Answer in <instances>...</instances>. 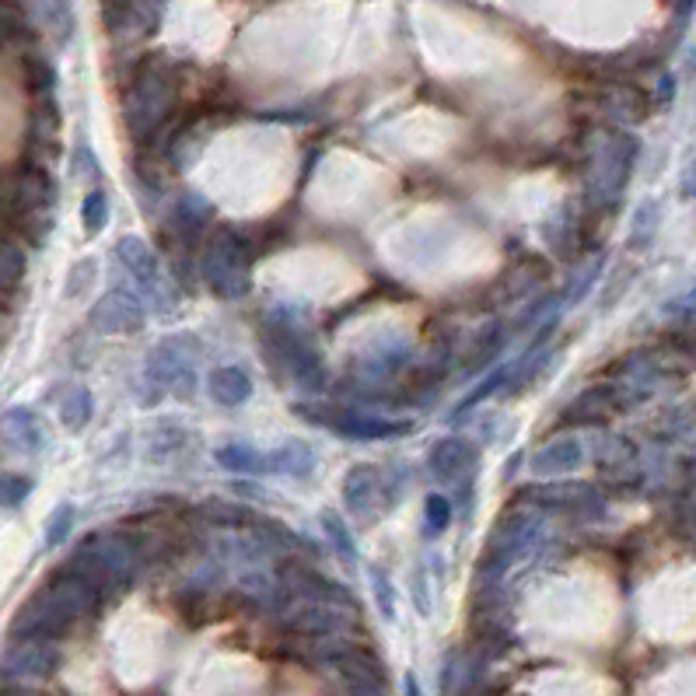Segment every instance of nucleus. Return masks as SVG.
<instances>
[{
	"label": "nucleus",
	"mask_w": 696,
	"mask_h": 696,
	"mask_svg": "<svg viewBox=\"0 0 696 696\" xmlns=\"http://www.w3.org/2000/svg\"><path fill=\"white\" fill-rule=\"evenodd\" d=\"M424 521H427V532L430 536H438L441 529H448V521H451V501L445 494H430L424 501Z\"/></svg>",
	"instance_id": "nucleus-25"
},
{
	"label": "nucleus",
	"mask_w": 696,
	"mask_h": 696,
	"mask_svg": "<svg viewBox=\"0 0 696 696\" xmlns=\"http://www.w3.org/2000/svg\"><path fill=\"white\" fill-rule=\"evenodd\" d=\"M430 473H435L441 483L462 486L473 480L476 465H480V448L469 438H441L427 456Z\"/></svg>",
	"instance_id": "nucleus-11"
},
{
	"label": "nucleus",
	"mask_w": 696,
	"mask_h": 696,
	"mask_svg": "<svg viewBox=\"0 0 696 696\" xmlns=\"http://www.w3.org/2000/svg\"><path fill=\"white\" fill-rule=\"evenodd\" d=\"M326 662L340 672V680L347 683L350 696H385L389 689V675L382 658L374 651H364L357 644L336 641L326 648Z\"/></svg>",
	"instance_id": "nucleus-6"
},
{
	"label": "nucleus",
	"mask_w": 696,
	"mask_h": 696,
	"mask_svg": "<svg viewBox=\"0 0 696 696\" xmlns=\"http://www.w3.org/2000/svg\"><path fill=\"white\" fill-rule=\"evenodd\" d=\"M96 602H99V592L91 588L85 577L64 568L18 609V616L11 619V637H43V641H56V637H64Z\"/></svg>",
	"instance_id": "nucleus-1"
},
{
	"label": "nucleus",
	"mask_w": 696,
	"mask_h": 696,
	"mask_svg": "<svg viewBox=\"0 0 696 696\" xmlns=\"http://www.w3.org/2000/svg\"><path fill=\"white\" fill-rule=\"evenodd\" d=\"M581 456H585V451H581V445L574 438H560L539 451L532 459V469L536 473H560V469H574L581 462Z\"/></svg>",
	"instance_id": "nucleus-20"
},
{
	"label": "nucleus",
	"mask_w": 696,
	"mask_h": 696,
	"mask_svg": "<svg viewBox=\"0 0 696 696\" xmlns=\"http://www.w3.org/2000/svg\"><path fill=\"white\" fill-rule=\"evenodd\" d=\"M680 186H683V200H693L696 197V155H693V161L683 168V179H680Z\"/></svg>",
	"instance_id": "nucleus-29"
},
{
	"label": "nucleus",
	"mask_w": 696,
	"mask_h": 696,
	"mask_svg": "<svg viewBox=\"0 0 696 696\" xmlns=\"http://www.w3.org/2000/svg\"><path fill=\"white\" fill-rule=\"evenodd\" d=\"M0 435H4V445L18 456H40L46 448V427L43 420L35 417L32 409L14 406L8 409L4 417H0Z\"/></svg>",
	"instance_id": "nucleus-13"
},
{
	"label": "nucleus",
	"mask_w": 696,
	"mask_h": 696,
	"mask_svg": "<svg viewBox=\"0 0 696 696\" xmlns=\"http://www.w3.org/2000/svg\"><path fill=\"white\" fill-rule=\"evenodd\" d=\"M217 462L224 469H249V473H267V456H262V451H252V448H242V445L221 448Z\"/></svg>",
	"instance_id": "nucleus-22"
},
{
	"label": "nucleus",
	"mask_w": 696,
	"mask_h": 696,
	"mask_svg": "<svg viewBox=\"0 0 696 696\" xmlns=\"http://www.w3.org/2000/svg\"><path fill=\"white\" fill-rule=\"evenodd\" d=\"M200 277L221 298H242L249 291V249L235 232H217L200 252Z\"/></svg>",
	"instance_id": "nucleus-4"
},
{
	"label": "nucleus",
	"mask_w": 696,
	"mask_h": 696,
	"mask_svg": "<svg viewBox=\"0 0 696 696\" xmlns=\"http://www.w3.org/2000/svg\"><path fill=\"white\" fill-rule=\"evenodd\" d=\"M74 504H60L56 507V512L49 515V521H46V547L49 550H56L60 547V542L67 539V532H70V525H74Z\"/></svg>",
	"instance_id": "nucleus-26"
},
{
	"label": "nucleus",
	"mask_w": 696,
	"mask_h": 696,
	"mask_svg": "<svg viewBox=\"0 0 696 696\" xmlns=\"http://www.w3.org/2000/svg\"><path fill=\"white\" fill-rule=\"evenodd\" d=\"M172 81H168V74L158 67H144L134 85L126 88V99H123V120L126 126L134 130V134H155L161 126V120L168 116V109H172Z\"/></svg>",
	"instance_id": "nucleus-5"
},
{
	"label": "nucleus",
	"mask_w": 696,
	"mask_h": 696,
	"mask_svg": "<svg viewBox=\"0 0 696 696\" xmlns=\"http://www.w3.org/2000/svg\"><path fill=\"white\" fill-rule=\"evenodd\" d=\"M323 424L340 430L344 438H353V441H382V438H396V435H406L409 430V424L379 420V417H368V413H357V409L336 413L333 420H323Z\"/></svg>",
	"instance_id": "nucleus-14"
},
{
	"label": "nucleus",
	"mask_w": 696,
	"mask_h": 696,
	"mask_svg": "<svg viewBox=\"0 0 696 696\" xmlns=\"http://www.w3.org/2000/svg\"><path fill=\"white\" fill-rule=\"evenodd\" d=\"M0 217L29 242L43 246L56 221V182L46 172V165L25 161L0 182Z\"/></svg>",
	"instance_id": "nucleus-2"
},
{
	"label": "nucleus",
	"mask_w": 696,
	"mask_h": 696,
	"mask_svg": "<svg viewBox=\"0 0 696 696\" xmlns=\"http://www.w3.org/2000/svg\"><path fill=\"white\" fill-rule=\"evenodd\" d=\"M91 326L102 333H137L144 326V298H137L130 288H112L91 308Z\"/></svg>",
	"instance_id": "nucleus-12"
},
{
	"label": "nucleus",
	"mask_w": 696,
	"mask_h": 696,
	"mask_svg": "<svg viewBox=\"0 0 696 696\" xmlns=\"http://www.w3.org/2000/svg\"><path fill=\"white\" fill-rule=\"evenodd\" d=\"M403 696H420V686H417V680H413V675H406V683H403Z\"/></svg>",
	"instance_id": "nucleus-32"
},
{
	"label": "nucleus",
	"mask_w": 696,
	"mask_h": 696,
	"mask_svg": "<svg viewBox=\"0 0 696 696\" xmlns=\"http://www.w3.org/2000/svg\"><path fill=\"white\" fill-rule=\"evenodd\" d=\"M25 273H29L25 249L18 246V242L0 238V305H8V301L18 298V291L25 284Z\"/></svg>",
	"instance_id": "nucleus-18"
},
{
	"label": "nucleus",
	"mask_w": 696,
	"mask_h": 696,
	"mask_svg": "<svg viewBox=\"0 0 696 696\" xmlns=\"http://www.w3.org/2000/svg\"><path fill=\"white\" fill-rule=\"evenodd\" d=\"M60 420L70 430H81L91 420V392L88 389L74 385V389L64 392V396H60Z\"/></svg>",
	"instance_id": "nucleus-21"
},
{
	"label": "nucleus",
	"mask_w": 696,
	"mask_h": 696,
	"mask_svg": "<svg viewBox=\"0 0 696 696\" xmlns=\"http://www.w3.org/2000/svg\"><path fill=\"white\" fill-rule=\"evenodd\" d=\"M32 494V480L18 473H0V507H22Z\"/></svg>",
	"instance_id": "nucleus-24"
},
{
	"label": "nucleus",
	"mask_w": 696,
	"mask_h": 696,
	"mask_svg": "<svg viewBox=\"0 0 696 696\" xmlns=\"http://www.w3.org/2000/svg\"><path fill=\"white\" fill-rule=\"evenodd\" d=\"M81 224L88 235H99L109 224V197L102 190H91L81 203Z\"/></svg>",
	"instance_id": "nucleus-23"
},
{
	"label": "nucleus",
	"mask_w": 696,
	"mask_h": 696,
	"mask_svg": "<svg viewBox=\"0 0 696 696\" xmlns=\"http://www.w3.org/2000/svg\"><path fill=\"white\" fill-rule=\"evenodd\" d=\"M56 665V648L43 637H14V644L0 658V675L4 680H46Z\"/></svg>",
	"instance_id": "nucleus-8"
},
{
	"label": "nucleus",
	"mask_w": 696,
	"mask_h": 696,
	"mask_svg": "<svg viewBox=\"0 0 696 696\" xmlns=\"http://www.w3.org/2000/svg\"><path fill=\"white\" fill-rule=\"evenodd\" d=\"M137 568H141V547L130 532L88 536L81 547L74 550V557L67 560V571L85 577L88 585L99 592V598L105 592H116V588L130 585Z\"/></svg>",
	"instance_id": "nucleus-3"
},
{
	"label": "nucleus",
	"mask_w": 696,
	"mask_h": 696,
	"mask_svg": "<svg viewBox=\"0 0 696 696\" xmlns=\"http://www.w3.org/2000/svg\"><path fill=\"white\" fill-rule=\"evenodd\" d=\"M262 344H267V350L273 357L284 361V371L298 374V379H312V374H318V368H323L315 347L298 329H291L284 323H267V329H262Z\"/></svg>",
	"instance_id": "nucleus-9"
},
{
	"label": "nucleus",
	"mask_w": 696,
	"mask_h": 696,
	"mask_svg": "<svg viewBox=\"0 0 696 696\" xmlns=\"http://www.w3.org/2000/svg\"><path fill=\"white\" fill-rule=\"evenodd\" d=\"M633 155H637V141L627 134H613L606 141V150L595 158V172H592V197L602 203H613L619 193H624V182L633 168Z\"/></svg>",
	"instance_id": "nucleus-7"
},
{
	"label": "nucleus",
	"mask_w": 696,
	"mask_h": 696,
	"mask_svg": "<svg viewBox=\"0 0 696 696\" xmlns=\"http://www.w3.org/2000/svg\"><path fill=\"white\" fill-rule=\"evenodd\" d=\"M4 696H29V693H4Z\"/></svg>",
	"instance_id": "nucleus-33"
},
{
	"label": "nucleus",
	"mask_w": 696,
	"mask_h": 696,
	"mask_svg": "<svg viewBox=\"0 0 696 696\" xmlns=\"http://www.w3.org/2000/svg\"><path fill=\"white\" fill-rule=\"evenodd\" d=\"M532 501L539 507H547V512H557V515H568V518H602L606 515V501H602V494H595L592 486L585 483H557V486H539V491H532Z\"/></svg>",
	"instance_id": "nucleus-10"
},
{
	"label": "nucleus",
	"mask_w": 696,
	"mask_h": 696,
	"mask_svg": "<svg viewBox=\"0 0 696 696\" xmlns=\"http://www.w3.org/2000/svg\"><path fill=\"white\" fill-rule=\"evenodd\" d=\"M49 25H53V35L60 43L70 40L74 32V11H70V0H49Z\"/></svg>",
	"instance_id": "nucleus-28"
},
{
	"label": "nucleus",
	"mask_w": 696,
	"mask_h": 696,
	"mask_svg": "<svg viewBox=\"0 0 696 696\" xmlns=\"http://www.w3.org/2000/svg\"><path fill=\"white\" fill-rule=\"evenodd\" d=\"M116 259L141 280V288L155 291V288L161 284V262H158L155 252H150V249L144 246L141 238H134V235L120 238V242H116Z\"/></svg>",
	"instance_id": "nucleus-15"
},
{
	"label": "nucleus",
	"mask_w": 696,
	"mask_h": 696,
	"mask_svg": "<svg viewBox=\"0 0 696 696\" xmlns=\"http://www.w3.org/2000/svg\"><path fill=\"white\" fill-rule=\"evenodd\" d=\"M206 221H211V203L200 200V197H182L176 203V214H172V228L179 238L193 242L200 238V232L206 228Z\"/></svg>",
	"instance_id": "nucleus-19"
},
{
	"label": "nucleus",
	"mask_w": 696,
	"mask_h": 696,
	"mask_svg": "<svg viewBox=\"0 0 696 696\" xmlns=\"http://www.w3.org/2000/svg\"><path fill=\"white\" fill-rule=\"evenodd\" d=\"M374 574V592H379V602H382V613L392 616V598H389V585H385V574L382 571H371Z\"/></svg>",
	"instance_id": "nucleus-30"
},
{
	"label": "nucleus",
	"mask_w": 696,
	"mask_h": 696,
	"mask_svg": "<svg viewBox=\"0 0 696 696\" xmlns=\"http://www.w3.org/2000/svg\"><path fill=\"white\" fill-rule=\"evenodd\" d=\"M696 0H675V14H680V22H686V18L693 14Z\"/></svg>",
	"instance_id": "nucleus-31"
},
{
	"label": "nucleus",
	"mask_w": 696,
	"mask_h": 696,
	"mask_svg": "<svg viewBox=\"0 0 696 696\" xmlns=\"http://www.w3.org/2000/svg\"><path fill=\"white\" fill-rule=\"evenodd\" d=\"M344 501L353 515H371V504L374 497L382 494V476L374 465H357L353 473H347V483H344Z\"/></svg>",
	"instance_id": "nucleus-17"
},
{
	"label": "nucleus",
	"mask_w": 696,
	"mask_h": 696,
	"mask_svg": "<svg viewBox=\"0 0 696 696\" xmlns=\"http://www.w3.org/2000/svg\"><path fill=\"white\" fill-rule=\"evenodd\" d=\"M206 392H211V400L217 406H242L252 396V382L246 371L238 368H217L211 371V379H206Z\"/></svg>",
	"instance_id": "nucleus-16"
},
{
	"label": "nucleus",
	"mask_w": 696,
	"mask_h": 696,
	"mask_svg": "<svg viewBox=\"0 0 696 696\" xmlns=\"http://www.w3.org/2000/svg\"><path fill=\"white\" fill-rule=\"evenodd\" d=\"M323 529L329 532L333 547L340 550L347 560H353V557H357V550H353V539H350V532H347V525L340 521V515H336V512H326V515H323Z\"/></svg>",
	"instance_id": "nucleus-27"
}]
</instances>
